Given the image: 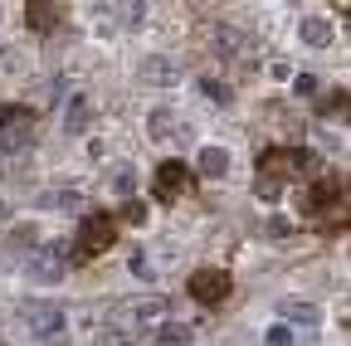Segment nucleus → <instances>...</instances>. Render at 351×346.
<instances>
[{"label": "nucleus", "instance_id": "obj_15", "mask_svg": "<svg viewBox=\"0 0 351 346\" xmlns=\"http://www.w3.org/2000/svg\"><path fill=\"white\" fill-rule=\"evenodd\" d=\"M200 93H205L210 103H219V108H230V103H234L230 83H219V78H200Z\"/></svg>", "mask_w": 351, "mask_h": 346}, {"label": "nucleus", "instance_id": "obj_2", "mask_svg": "<svg viewBox=\"0 0 351 346\" xmlns=\"http://www.w3.org/2000/svg\"><path fill=\"white\" fill-rule=\"evenodd\" d=\"M302 214L307 220H317L322 230H351V190L332 176H322L313 190H302Z\"/></svg>", "mask_w": 351, "mask_h": 346}, {"label": "nucleus", "instance_id": "obj_6", "mask_svg": "<svg viewBox=\"0 0 351 346\" xmlns=\"http://www.w3.org/2000/svg\"><path fill=\"white\" fill-rule=\"evenodd\" d=\"M25 278H34V283H59L64 278V254L59 249H29L25 254Z\"/></svg>", "mask_w": 351, "mask_h": 346}, {"label": "nucleus", "instance_id": "obj_9", "mask_svg": "<svg viewBox=\"0 0 351 346\" xmlns=\"http://www.w3.org/2000/svg\"><path fill=\"white\" fill-rule=\"evenodd\" d=\"M332 34H337V29H332V20H322V15H302V20H298V39H302L307 49H327Z\"/></svg>", "mask_w": 351, "mask_h": 346}, {"label": "nucleus", "instance_id": "obj_20", "mask_svg": "<svg viewBox=\"0 0 351 346\" xmlns=\"http://www.w3.org/2000/svg\"><path fill=\"white\" fill-rule=\"evenodd\" d=\"M195 336H191V327H166L161 332V346H191Z\"/></svg>", "mask_w": 351, "mask_h": 346}, {"label": "nucleus", "instance_id": "obj_12", "mask_svg": "<svg viewBox=\"0 0 351 346\" xmlns=\"http://www.w3.org/2000/svg\"><path fill=\"white\" fill-rule=\"evenodd\" d=\"M64 132H88V98H73L69 108H64Z\"/></svg>", "mask_w": 351, "mask_h": 346}, {"label": "nucleus", "instance_id": "obj_1", "mask_svg": "<svg viewBox=\"0 0 351 346\" xmlns=\"http://www.w3.org/2000/svg\"><path fill=\"white\" fill-rule=\"evenodd\" d=\"M307 171H313V156H307V151H298V147H269L258 156L254 190H258V200H278L283 181H298V176H307Z\"/></svg>", "mask_w": 351, "mask_h": 346}, {"label": "nucleus", "instance_id": "obj_17", "mask_svg": "<svg viewBox=\"0 0 351 346\" xmlns=\"http://www.w3.org/2000/svg\"><path fill=\"white\" fill-rule=\"evenodd\" d=\"M142 78L147 83H166V78H176V69L166 59H142Z\"/></svg>", "mask_w": 351, "mask_h": 346}, {"label": "nucleus", "instance_id": "obj_19", "mask_svg": "<svg viewBox=\"0 0 351 346\" xmlns=\"http://www.w3.org/2000/svg\"><path fill=\"white\" fill-rule=\"evenodd\" d=\"M317 88H322V83H317L313 73H298V78H293V93H298V98H317Z\"/></svg>", "mask_w": 351, "mask_h": 346}, {"label": "nucleus", "instance_id": "obj_8", "mask_svg": "<svg viewBox=\"0 0 351 346\" xmlns=\"http://www.w3.org/2000/svg\"><path fill=\"white\" fill-rule=\"evenodd\" d=\"M34 132H29V112L25 108H0V147H25Z\"/></svg>", "mask_w": 351, "mask_h": 346}, {"label": "nucleus", "instance_id": "obj_10", "mask_svg": "<svg viewBox=\"0 0 351 346\" xmlns=\"http://www.w3.org/2000/svg\"><path fill=\"white\" fill-rule=\"evenodd\" d=\"M278 317H283L288 327H317V322H322V308H317V302L283 297V302H278Z\"/></svg>", "mask_w": 351, "mask_h": 346}, {"label": "nucleus", "instance_id": "obj_13", "mask_svg": "<svg viewBox=\"0 0 351 346\" xmlns=\"http://www.w3.org/2000/svg\"><path fill=\"white\" fill-rule=\"evenodd\" d=\"M39 205H44V210H78V205H83V195H78V190H44V195H39Z\"/></svg>", "mask_w": 351, "mask_h": 346}, {"label": "nucleus", "instance_id": "obj_28", "mask_svg": "<svg viewBox=\"0 0 351 346\" xmlns=\"http://www.w3.org/2000/svg\"><path fill=\"white\" fill-rule=\"evenodd\" d=\"M0 225H10V205L5 200H0Z\"/></svg>", "mask_w": 351, "mask_h": 346}, {"label": "nucleus", "instance_id": "obj_16", "mask_svg": "<svg viewBox=\"0 0 351 346\" xmlns=\"http://www.w3.org/2000/svg\"><path fill=\"white\" fill-rule=\"evenodd\" d=\"M132 317H137V322H156V317H166V297H147V302H132Z\"/></svg>", "mask_w": 351, "mask_h": 346}, {"label": "nucleus", "instance_id": "obj_22", "mask_svg": "<svg viewBox=\"0 0 351 346\" xmlns=\"http://www.w3.org/2000/svg\"><path fill=\"white\" fill-rule=\"evenodd\" d=\"M122 214H127L132 225H147V214H152V205H142V200H127V210H122Z\"/></svg>", "mask_w": 351, "mask_h": 346}, {"label": "nucleus", "instance_id": "obj_7", "mask_svg": "<svg viewBox=\"0 0 351 346\" xmlns=\"http://www.w3.org/2000/svg\"><path fill=\"white\" fill-rule=\"evenodd\" d=\"M156 200H176V195H186L191 190V166H181V161H166V166H156Z\"/></svg>", "mask_w": 351, "mask_h": 346}, {"label": "nucleus", "instance_id": "obj_3", "mask_svg": "<svg viewBox=\"0 0 351 346\" xmlns=\"http://www.w3.org/2000/svg\"><path fill=\"white\" fill-rule=\"evenodd\" d=\"M20 322L34 341H64V332H69V312L59 302H39V297L20 302Z\"/></svg>", "mask_w": 351, "mask_h": 346}, {"label": "nucleus", "instance_id": "obj_4", "mask_svg": "<svg viewBox=\"0 0 351 346\" xmlns=\"http://www.w3.org/2000/svg\"><path fill=\"white\" fill-rule=\"evenodd\" d=\"M112 239H117V230H112L108 214H83V225H78V258L112 249Z\"/></svg>", "mask_w": 351, "mask_h": 346}, {"label": "nucleus", "instance_id": "obj_26", "mask_svg": "<svg viewBox=\"0 0 351 346\" xmlns=\"http://www.w3.org/2000/svg\"><path fill=\"white\" fill-rule=\"evenodd\" d=\"M132 273H137V278H152V264H147V254H132Z\"/></svg>", "mask_w": 351, "mask_h": 346}, {"label": "nucleus", "instance_id": "obj_24", "mask_svg": "<svg viewBox=\"0 0 351 346\" xmlns=\"http://www.w3.org/2000/svg\"><path fill=\"white\" fill-rule=\"evenodd\" d=\"M34 239H39V234H34V225H20V230H15V244H20V249H39Z\"/></svg>", "mask_w": 351, "mask_h": 346}, {"label": "nucleus", "instance_id": "obj_21", "mask_svg": "<svg viewBox=\"0 0 351 346\" xmlns=\"http://www.w3.org/2000/svg\"><path fill=\"white\" fill-rule=\"evenodd\" d=\"M112 186H117L122 195H132V186H137V171H132V166H117V171H112Z\"/></svg>", "mask_w": 351, "mask_h": 346}, {"label": "nucleus", "instance_id": "obj_25", "mask_svg": "<svg viewBox=\"0 0 351 346\" xmlns=\"http://www.w3.org/2000/svg\"><path fill=\"white\" fill-rule=\"evenodd\" d=\"M269 346H293V327H269Z\"/></svg>", "mask_w": 351, "mask_h": 346}, {"label": "nucleus", "instance_id": "obj_23", "mask_svg": "<svg viewBox=\"0 0 351 346\" xmlns=\"http://www.w3.org/2000/svg\"><path fill=\"white\" fill-rule=\"evenodd\" d=\"M322 112H332V117H337V112H341V117H351V98H346V93H337V98H327V103H322Z\"/></svg>", "mask_w": 351, "mask_h": 346}, {"label": "nucleus", "instance_id": "obj_27", "mask_svg": "<svg viewBox=\"0 0 351 346\" xmlns=\"http://www.w3.org/2000/svg\"><path fill=\"white\" fill-rule=\"evenodd\" d=\"M98 346H127V336H122V332H117V327H108V332H103V336H98Z\"/></svg>", "mask_w": 351, "mask_h": 346}, {"label": "nucleus", "instance_id": "obj_11", "mask_svg": "<svg viewBox=\"0 0 351 346\" xmlns=\"http://www.w3.org/2000/svg\"><path fill=\"white\" fill-rule=\"evenodd\" d=\"M195 171H200V176H210V181H225V176H230V151H225V147H200V151H195Z\"/></svg>", "mask_w": 351, "mask_h": 346}, {"label": "nucleus", "instance_id": "obj_14", "mask_svg": "<svg viewBox=\"0 0 351 346\" xmlns=\"http://www.w3.org/2000/svg\"><path fill=\"white\" fill-rule=\"evenodd\" d=\"M25 20H29L34 29H54V25L64 20V10H59V5H29V15H25Z\"/></svg>", "mask_w": 351, "mask_h": 346}, {"label": "nucleus", "instance_id": "obj_18", "mask_svg": "<svg viewBox=\"0 0 351 346\" xmlns=\"http://www.w3.org/2000/svg\"><path fill=\"white\" fill-rule=\"evenodd\" d=\"M147 122H152V137H156V142H166V137L176 132V127H171V112H166V108H156V112H152Z\"/></svg>", "mask_w": 351, "mask_h": 346}, {"label": "nucleus", "instance_id": "obj_5", "mask_svg": "<svg viewBox=\"0 0 351 346\" xmlns=\"http://www.w3.org/2000/svg\"><path fill=\"white\" fill-rule=\"evenodd\" d=\"M186 293H191L195 302H205V308H219V302L230 297V273H219V269H200V273H191Z\"/></svg>", "mask_w": 351, "mask_h": 346}]
</instances>
